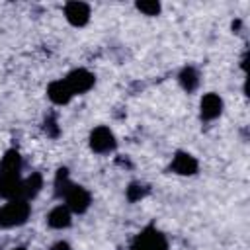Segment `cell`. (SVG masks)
I'll return each mask as SVG.
<instances>
[{
    "mask_svg": "<svg viewBox=\"0 0 250 250\" xmlns=\"http://www.w3.org/2000/svg\"><path fill=\"white\" fill-rule=\"evenodd\" d=\"M29 213H31V207L25 199H21V197L10 199V203L0 207V229H10V227L23 225L27 221Z\"/></svg>",
    "mask_w": 250,
    "mask_h": 250,
    "instance_id": "obj_1",
    "label": "cell"
},
{
    "mask_svg": "<svg viewBox=\"0 0 250 250\" xmlns=\"http://www.w3.org/2000/svg\"><path fill=\"white\" fill-rule=\"evenodd\" d=\"M64 82H66L68 90H70L72 96H74V94H84V92H88V90L94 86L96 78H94V74H92L90 70H86V68H74V70H70V72L66 74Z\"/></svg>",
    "mask_w": 250,
    "mask_h": 250,
    "instance_id": "obj_3",
    "label": "cell"
},
{
    "mask_svg": "<svg viewBox=\"0 0 250 250\" xmlns=\"http://www.w3.org/2000/svg\"><path fill=\"white\" fill-rule=\"evenodd\" d=\"M199 107H201V119L211 121V119H217L221 115V111H223V100L217 94L209 92V94H205L201 98Z\"/></svg>",
    "mask_w": 250,
    "mask_h": 250,
    "instance_id": "obj_9",
    "label": "cell"
},
{
    "mask_svg": "<svg viewBox=\"0 0 250 250\" xmlns=\"http://www.w3.org/2000/svg\"><path fill=\"white\" fill-rule=\"evenodd\" d=\"M72 186L70 178H68V170L66 168H59L57 170V176H55V193L61 197H64V193L68 191V188Z\"/></svg>",
    "mask_w": 250,
    "mask_h": 250,
    "instance_id": "obj_15",
    "label": "cell"
},
{
    "mask_svg": "<svg viewBox=\"0 0 250 250\" xmlns=\"http://www.w3.org/2000/svg\"><path fill=\"white\" fill-rule=\"evenodd\" d=\"M135 6L145 16H158L160 14V2H156V0H139Z\"/></svg>",
    "mask_w": 250,
    "mask_h": 250,
    "instance_id": "obj_16",
    "label": "cell"
},
{
    "mask_svg": "<svg viewBox=\"0 0 250 250\" xmlns=\"http://www.w3.org/2000/svg\"><path fill=\"white\" fill-rule=\"evenodd\" d=\"M146 193H148V188L143 186V184H131V186L127 188V199H129V201H139V199H143Z\"/></svg>",
    "mask_w": 250,
    "mask_h": 250,
    "instance_id": "obj_17",
    "label": "cell"
},
{
    "mask_svg": "<svg viewBox=\"0 0 250 250\" xmlns=\"http://www.w3.org/2000/svg\"><path fill=\"white\" fill-rule=\"evenodd\" d=\"M21 170V156L16 148L6 150V154L2 156L0 162V172H10V174H20Z\"/></svg>",
    "mask_w": 250,
    "mask_h": 250,
    "instance_id": "obj_13",
    "label": "cell"
},
{
    "mask_svg": "<svg viewBox=\"0 0 250 250\" xmlns=\"http://www.w3.org/2000/svg\"><path fill=\"white\" fill-rule=\"evenodd\" d=\"M41 188H43V176H41L39 172H35V174L27 176V178L21 182V191H20V197L27 201V199L35 197V195L41 191Z\"/></svg>",
    "mask_w": 250,
    "mask_h": 250,
    "instance_id": "obj_12",
    "label": "cell"
},
{
    "mask_svg": "<svg viewBox=\"0 0 250 250\" xmlns=\"http://www.w3.org/2000/svg\"><path fill=\"white\" fill-rule=\"evenodd\" d=\"M115 137H113V133L107 129V127H104V125H100V127H96L92 133H90V148L94 150V152H98V154H105V152H111L113 148H115Z\"/></svg>",
    "mask_w": 250,
    "mask_h": 250,
    "instance_id": "obj_4",
    "label": "cell"
},
{
    "mask_svg": "<svg viewBox=\"0 0 250 250\" xmlns=\"http://www.w3.org/2000/svg\"><path fill=\"white\" fill-rule=\"evenodd\" d=\"M64 16H66L68 23H72L74 27H82L90 20V6L84 2H66Z\"/></svg>",
    "mask_w": 250,
    "mask_h": 250,
    "instance_id": "obj_7",
    "label": "cell"
},
{
    "mask_svg": "<svg viewBox=\"0 0 250 250\" xmlns=\"http://www.w3.org/2000/svg\"><path fill=\"white\" fill-rule=\"evenodd\" d=\"M178 78H180V84H182V88L186 92H193L197 88V84H199V74H197V70L193 66H184Z\"/></svg>",
    "mask_w": 250,
    "mask_h": 250,
    "instance_id": "obj_14",
    "label": "cell"
},
{
    "mask_svg": "<svg viewBox=\"0 0 250 250\" xmlns=\"http://www.w3.org/2000/svg\"><path fill=\"white\" fill-rule=\"evenodd\" d=\"M21 191V180L20 174L0 172V197L4 199H16Z\"/></svg>",
    "mask_w": 250,
    "mask_h": 250,
    "instance_id": "obj_8",
    "label": "cell"
},
{
    "mask_svg": "<svg viewBox=\"0 0 250 250\" xmlns=\"http://www.w3.org/2000/svg\"><path fill=\"white\" fill-rule=\"evenodd\" d=\"M70 209L64 205H59L55 209H51V213L47 215V225L51 229H66L70 227Z\"/></svg>",
    "mask_w": 250,
    "mask_h": 250,
    "instance_id": "obj_11",
    "label": "cell"
},
{
    "mask_svg": "<svg viewBox=\"0 0 250 250\" xmlns=\"http://www.w3.org/2000/svg\"><path fill=\"white\" fill-rule=\"evenodd\" d=\"M45 131H47L51 137H57V135H59V127H57L55 117H49V119L45 121Z\"/></svg>",
    "mask_w": 250,
    "mask_h": 250,
    "instance_id": "obj_18",
    "label": "cell"
},
{
    "mask_svg": "<svg viewBox=\"0 0 250 250\" xmlns=\"http://www.w3.org/2000/svg\"><path fill=\"white\" fill-rule=\"evenodd\" d=\"M47 96H49V100H51L53 104H57V105H64V104L70 102L72 92L68 90V86H66L64 80H55V82L49 84V88H47Z\"/></svg>",
    "mask_w": 250,
    "mask_h": 250,
    "instance_id": "obj_10",
    "label": "cell"
},
{
    "mask_svg": "<svg viewBox=\"0 0 250 250\" xmlns=\"http://www.w3.org/2000/svg\"><path fill=\"white\" fill-rule=\"evenodd\" d=\"M131 250H168V240L158 229L146 227L135 236Z\"/></svg>",
    "mask_w": 250,
    "mask_h": 250,
    "instance_id": "obj_2",
    "label": "cell"
},
{
    "mask_svg": "<svg viewBox=\"0 0 250 250\" xmlns=\"http://www.w3.org/2000/svg\"><path fill=\"white\" fill-rule=\"evenodd\" d=\"M51 250H70V244L64 242V240H59V242H55V244L51 246Z\"/></svg>",
    "mask_w": 250,
    "mask_h": 250,
    "instance_id": "obj_19",
    "label": "cell"
},
{
    "mask_svg": "<svg viewBox=\"0 0 250 250\" xmlns=\"http://www.w3.org/2000/svg\"><path fill=\"white\" fill-rule=\"evenodd\" d=\"M64 199H66V207L74 213H84L88 211L90 203H92V197H90V191L82 186H76L72 184L68 188V191L64 193Z\"/></svg>",
    "mask_w": 250,
    "mask_h": 250,
    "instance_id": "obj_5",
    "label": "cell"
},
{
    "mask_svg": "<svg viewBox=\"0 0 250 250\" xmlns=\"http://www.w3.org/2000/svg\"><path fill=\"white\" fill-rule=\"evenodd\" d=\"M14 250H25V248H23V246H18V248H14Z\"/></svg>",
    "mask_w": 250,
    "mask_h": 250,
    "instance_id": "obj_20",
    "label": "cell"
},
{
    "mask_svg": "<svg viewBox=\"0 0 250 250\" xmlns=\"http://www.w3.org/2000/svg\"><path fill=\"white\" fill-rule=\"evenodd\" d=\"M197 168H199V164H197L195 156H191L189 152H184V150H178L170 164V170L180 176H193L197 172Z\"/></svg>",
    "mask_w": 250,
    "mask_h": 250,
    "instance_id": "obj_6",
    "label": "cell"
}]
</instances>
